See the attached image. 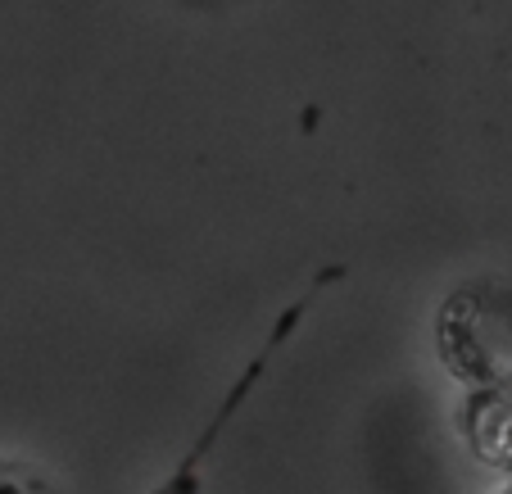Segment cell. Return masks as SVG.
Returning a JSON list of instances; mask_svg holds the SVG:
<instances>
[{
  "mask_svg": "<svg viewBox=\"0 0 512 494\" xmlns=\"http://www.w3.org/2000/svg\"><path fill=\"white\" fill-rule=\"evenodd\" d=\"M331 277H336V272H331ZM322 281H327V277H322ZM322 281H318V286H313L309 295H304V300H295V304H290L286 313H281V322H277V331H272V336H268V345H263V354H259V359L250 363V368L241 372V381H236V386L227 390V399H223V404H218V413H213L209 431H204V436L195 440V449H191V454H186V463L177 467V476H173V481H168V490H191V472H195V463H200V458L209 454V449H213V440L223 436V427H227V422H232L236 413H241L245 395H250V390L259 386V377H263V372H268V363H272V354H277V349H281V340H286L290 331L300 327V318H304V313H309L313 295L322 291Z\"/></svg>",
  "mask_w": 512,
  "mask_h": 494,
  "instance_id": "1",
  "label": "cell"
}]
</instances>
